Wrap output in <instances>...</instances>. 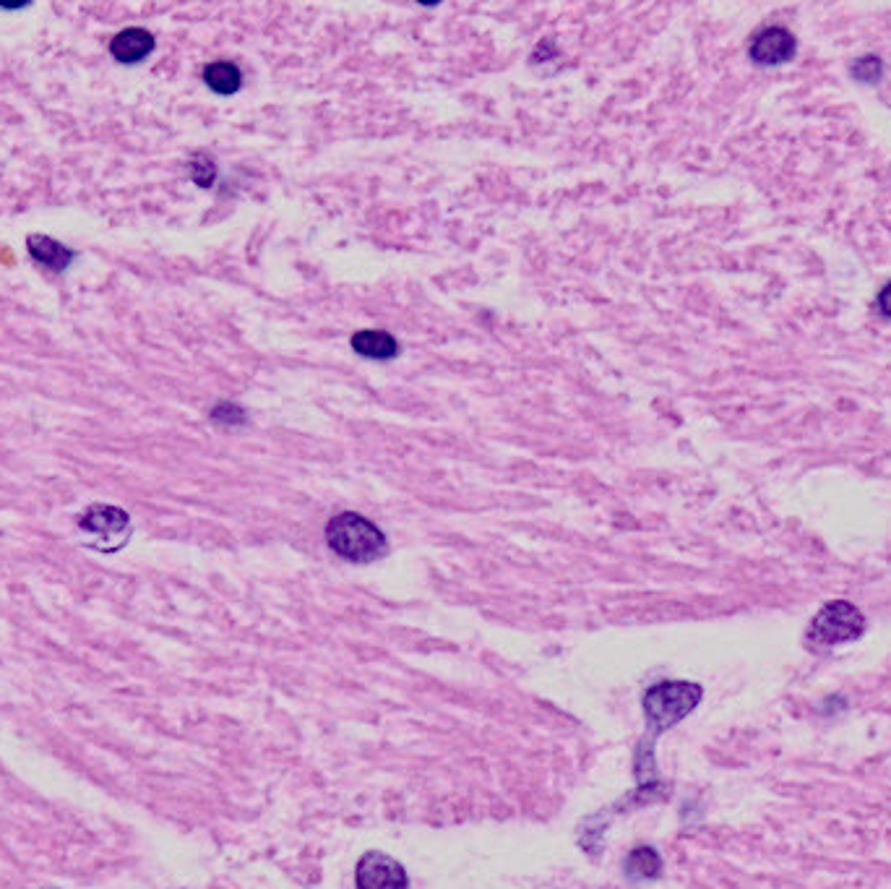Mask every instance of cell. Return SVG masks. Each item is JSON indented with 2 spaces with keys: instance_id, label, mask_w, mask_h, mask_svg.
Segmentation results:
<instances>
[{
  "instance_id": "6da1fadb",
  "label": "cell",
  "mask_w": 891,
  "mask_h": 889,
  "mask_svg": "<svg viewBox=\"0 0 891 889\" xmlns=\"http://www.w3.org/2000/svg\"><path fill=\"white\" fill-rule=\"evenodd\" d=\"M326 543L337 556L352 564H370L386 553V535L355 511H344L331 519L326 525Z\"/></svg>"
},
{
  "instance_id": "7a4b0ae2",
  "label": "cell",
  "mask_w": 891,
  "mask_h": 889,
  "mask_svg": "<svg viewBox=\"0 0 891 889\" xmlns=\"http://www.w3.org/2000/svg\"><path fill=\"white\" fill-rule=\"evenodd\" d=\"M704 689L691 681H662L644 694V715L654 736L678 725L699 707Z\"/></svg>"
},
{
  "instance_id": "3957f363",
  "label": "cell",
  "mask_w": 891,
  "mask_h": 889,
  "mask_svg": "<svg viewBox=\"0 0 891 889\" xmlns=\"http://www.w3.org/2000/svg\"><path fill=\"white\" fill-rule=\"evenodd\" d=\"M79 530L94 551L115 553L131 540V517L118 506L94 504L79 517Z\"/></svg>"
},
{
  "instance_id": "277c9868",
  "label": "cell",
  "mask_w": 891,
  "mask_h": 889,
  "mask_svg": "<svg viewBox=\"0 0 891 889\" xmlns=\"http://www.w3.org/2000/svg\"><path fill=\"white\" fill-rule=\"evenodd\" d=\"M865 634V616L860 608H855L847 600H832L826 603L811 621L808 639L819 647H832V644L852 642Z\"/></svg>"
},
{
  "instance_id": "5b68a950",
  "label": "cell",
  "mask_w": 891,
  "mask_h": 889,
  "mask_svg": "<svg viewBox=\"0 0 891 889\" xmlns=\"http://www.w3.org/2000/svg\"><path fill=\"white\" fill-rule=\"evenodd\" d=\"M355 884L357 889H407L410 879H407L402 863L386 853L370 850L357 863Z\"/></svg>"
},
{
  "instance_id": "8992f818",
  "label": "cell",
  "mask_w": 891,
  "mask_h": 889,
  "mask_svg": "<svg viewBox=\"0 0 891 889\" xmlns=\"http://www.w3.org/2000/svg\"><path fill=\"white\" fill-rule=\"evenodd\" d=\"M795 50H798V42L790 34V29L766 27L751 40L748 55L759 66H782V63L795 58Z\"/></svg>"
},
{
  "instance_id": "52a82bcc",
  "label": "cell",
  "mask_w": 891,
  "mask_h": 889,
  "mask_svg": "<svg viewBox=\"0 0 891 889\" xmlns=\"http://www.w3.org/2000/svg\"><path fill=\"white\" fill-rule=\"evenodd\" d=\"M152 50H154L152 32H146V29L139 27L123 29V32L115 34V40L110 42V53H113V58L118 60V63H126V66L141 63Z\"/></svg>"
},
{
  "instance_id": "ba28073f",
  "label": "cell",
  "mask_w": 891,
  "mask_h": 889,
  "mask_svg": "<svg viewBox=\"0 0 891 889\" xmlns=\"http://www.w3.org/2000/svg\"><path fill=\"white\" fill-rule=\"evenodd\" d=\"M27 246L32 259L40 266H45V269H50V272H66L73 261L71 248H66L58 240L47 238V235H29Z\"/></svg>"
},
{
  "instance_id": "9c48e42d",
  "label": "cell",
  "mask_w": 891,
  "mask_h": 889,
  "mask_svg": "<svg viewBox=\"0 0 891 889\" xmlns=\"http://www.w3.org/2000/svg\"><path fill=\"white\" fill-rule=\"evenodd\" d=\"M352 350L368 360H391L399 355V342L389 332L363 329V332L352 334Z\"/></svg>"
},
{
  "instance_id": "30bf717a",
  "label": "cell",
  "mask_w": 891,
  "mask_h": 889,
  "mask_svg": "<svg viewBox=\"0 0 891 889\" xmlns=\"http://www.w3.org/2000/svg\"><path fill=\"white\" fill-rule=\"evenodd\" d=\"M662 874V858L652 845H639L626 856V876L631 882H652Z\"/></svg>"
},
{
  "instance_id": "8fae6325",
  "label": "cell",
  "mask_w": 891,
  "mask_h": 889,
  "mask_svg": "<svg viewBox=\"0 0 891 889\" xmlns=\"http://www.w3.org/2000/svg\"><path fill=\"white\" fill-rule=\"evenodd\" d=\"M204 81L212 92L230 97V94H235L243 87V73L230 60H214V63H209L204 68Z\"/></svg>"
},
{
  "instance_id": "7c38bea8",
  "label": "cell",
  "mask_w": 891,
  "mask_h": 889,
  "mask_svg": "<svg viewBox=\"0 0 891 889\" xmlns=\"http://www.w3.org/2000/svg\"><path fill=\"white\" fill-rule=\"evenodd\" d=\"M852 76L858 81H863V84H876V81L884 76V63H881V58H873V55L860 58L858 63L852 66Z\"/></svg>"
},
{
  "instance_id": "4fadbf2b",
  "label": "cell",
  "mask_w": 891,
  "mask_h": 889,
  "mask_svg": "<svg viewBox=\"0 0 891 889\" xmlns=\"http://www.w3.org/2000/svg\"><path fill=\"white\" fill-rule=\"evenodd\" d=\"M191 178L196 180L201 188H209L214 183V178H217V167H214V162L209 160L206 154H198L196 160H193Z\"/></svg>"
},
{
  "instance_id": "5bb4252c",
  "label": "cell",
  "mask_w": 891,
  "mask_h": 889,
  "mask_svg": "<svg viewBox=\"0 0 891 889\" xmlns=\"http://www.w3.org/2000/svg\"><path fill=\"white\" fill-rule=\"evenodd\" d=\"M212 420L219 425H243L245 423V410L232 402H219L212 410Z\"/></svg>"
},
{
  "instance_id": "9a60e30c",
  "label": "cell",
  "mask_w": 891,
  "mask_h": 889,
  "mask_svg": "<svg viewBox=\"0 0 891 889\" xmlns=\"http://www.w3.org/2000/svg\"><path fill=\"white\" fill-rule=\"evenodd\" d=\"M876 306H878V311L884 313L886 319H891V282H886V285L881 287V292H878V298H876Z\"/></svg>"
}]
</instances>
